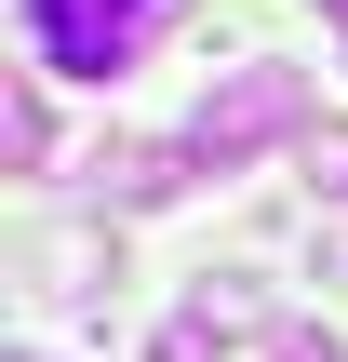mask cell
I'll use <instances>...</instances> for the list:
<instances>
[{"instance_id":"cell-8","label":"cell","mask_w":348,"mask_h":362,"mask_svg":"<svg viewBox=\"0 0 348 362\" xmlns=\"http://www.w3.org/2000/svg\"><path fill=\"white\" fill-rule=\"evenodd\" d=\"M322 27H335V40H348V0H322Z\"/></svg>"},{"instance_id":"cell-7","label":"cell","mask_w":348,"mask_h":362,"mask_svg":"<svg viewBox=\"0 0 348 362\" xmlns=\"http://www.w3.org/2000/svg\"><path fill=\"white\" fill-rule=\"evenodd\" d=\"M268 362H348V349L322 336V322H282V336H268Z\"/></svg>"},{"instance_id":"cell-4","label":"cell","mask_w":348,"mask_h":362,"mask_svg":"<svg viewBox=\"0 0 348 362\" xmlns=\"http://www.w3.org/2000/svg\"><path fill=\"white\" fill-rule=\"evenodd\" d=\"M0 148H13V175H40V161H54V107H40V81H13V107H0Z\"/></svg>"},{"instance_id":"cell-9","label":"cell","mask_w":348,"mask_h":362,"mask_svg":"<svg viewBox=\"0 0 348 362\" xmlns=\"http://www.w3.org/2000/svg\"><path fill=\"white\" fill-rule=\"evenodd\" d=\"M13 362H40V349H13Z\"/></svg>"},{"instance_id":"cell-6","label":"cell","mask_w":348,"mask_h":362,"mask_svg":"<svg viewBox=\"0 0 348 362\" xmlns=\"http://www.w3.org/2000/svg\"><path fill=\"white\" fill-rule=\"evenodd\" d=\"M215 349H228V336H215V322L188 309V322H161V349H148V362H215Z\"/></svg>"},{"instance_id":"cell-5","label":"cell","mask_w":348,"mask_h":362,"mask_svg":"<svg viewBox=\"0 0 348 362\" xmlns=\"http://www.w3.org/2000/svg\"><path fill=\"white\" fill-rule=\"evenodd\" d=\"M295 175H308L322 202H348V121H308V134H295Z\"/></svg>"},{"instance_id":"cell-3","label":"cell","mask_w":348,"mask_h":362,"mask_svg":"<svg viewBox=\"0 0 348 362\" xmlns=\"http://www.w3.org/2000/svg\"><path fill=\"white\" fill-rule=\"evenodd\" d=\"M188 161H201V148H161V134H121V148L94 161V188H107L121 215H161V202L188 188Z\"/></svg>"},{"instance_id":"cell-1","label":"cell","mask_w":348,"mask_h":362,"mask_svg":"<svg viewBox=\"0 0 348 362\" xmlns=\"http://www.w3.org/2000/svg\"><path fill=\"white\" fill-rule=\"evenodd\" d=\"M161 13H174V0H13V27H27V81H107V67L148 54Z\"/></svg>"},{"instance_id":"cell-2","label":"cell","mask_w":348,"mask_h":362,"mask_svg":"<svg viewBox=\"0 0 348 362\" xmlns=\"http://www.w3.org/2000/svg\"><path fill=\"white\" fill-rule=\"evenodd\" d=\"M268 134H308V81L295 67H228L215 94H201V121H188V148L228 175V161H255Z\"/></svg>"}]
</instances>
